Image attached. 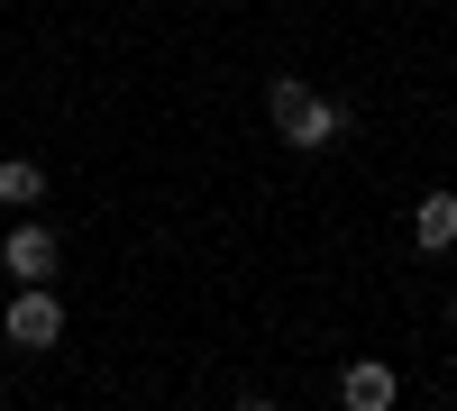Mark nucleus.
<instances>
[{"label":"nucleus","instance_id":"obj_1","mask_svg":"<svg viewBox=\"0 0 457 411\" xmlns=\"http://www.w3.org/2000/svg\"><path fill=\"white\" fill-rule=\"evenodd\" d=\"M265 119H275V137H284V146H302V156H320V146L338 137V101L284 73V83L265 92Z\"/></svg>","mask_w":457,"mask_h":411},{"label":"nucleus","instance_id":"obj_2","mask_svg":"<svg viewBox=\"0 0 457 411\" xmlns=\"http://www.w3.org/2000/svg\"><path fill=\"white\" fill-rule=\"evenodd\" d=\"M0 339H10V348H55V339H64V302H55V284H19V302L0 311Z\"/></svg>","mask_w":457,"mask_h":411},{"label":"nucleus","instance_id":"obj_3","mask_svg":"<svg viewBox=\"0 0 457 411\" xmlns=\"http://www.w3.org/2000/svg\"><path fill=\"white\" fill-rule=\"evenodd\" d=\"M0 256H10V275H19V284H55V266H64V247H55L46 219H19V229L0 238Z\"/></svg>","mask_w":457,"mask_h":411},{"label":"nucleus","instance_id":"obj_4","mask_svg":"<svg viewBox=\"0 0 457 411\" xmlns=\"http://www.w3.org/2000/svg\"><path fill=\"white\" fill-rule=\"evenodd\" d=\"M394 393H403V384H394L385 357H357L348 375H338V402H348V411H394Z\"/></svg>","mask_w":457,"mask_h":411},{"label":"nucleus","instance_id":"obj_5","mask_svg":"<svg viewBox=\"0 0 457 411\" xmlns=\"http://www.w3.org/2000/svg\"><path fill=\"white\" fill-rule=\"evenodd\" d=\"M411 247H421V256H448L457 247V193H430L421 210H411Z\"/></svg>","mask_w":457,"mask_h":411},{"label":"nucleus","instance_id":"obj_6","mask_svg":"<svg viewBox=\"0 0 457 411\" xmlns=\"http://www.w3.org/2000/svg\"><path fill=\"white\" fill-rule=\"evenodd\" d=\"M0 201H10V210H28V201H46V165H0Z\"/></svg>","mask_w":457,"mask_h":411},{"label":"nucleus","instance_id":"obj_7","mask_svg":"<svg viewBox=\"0 0 457 411\" xmlns=\"http://www.w3.org/2000/svg\"><path fill=\"white\" fill-rule=\"evenodd\" d=\"M228 411H275V402H228Z\"/></svg>","mask_w":457,"mask_h":411},{"label":"nucleus","instance_id":"obj_8","mask_svg":"<svg viewBox=\"0 0 457 411\" xmlns=\"http://www.w3.org/2000/svg\"><path fill=\"white\" fill-rule=\"evenodd\" d=\"M448 320H457V292H448Z\"/></svg>","mask_w":457,"mask_h":411}]
</instances>
